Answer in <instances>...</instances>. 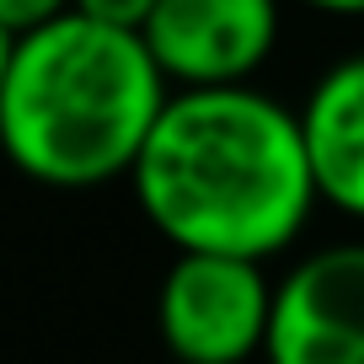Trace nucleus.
<instances>
[{"instance_id":"nucleus-5","label":"nucleus","mask_w":364,"mask_h":364,"mask_svg":"<svg viewBox=\"0 0 364 364\" xmlns=\"http://www.w3.org/2000/svg\"><path fill=\"white\" fill-rule=\"evenodd\" d=\"M139 38L171 86H241L279 43V0H156Z\"/></svg>"},{"instance_id":"nucleus-3","label":"nucleus","mask_w":364,"mask_h":364,"mask_svg":"<svg viewBox=\"0 0 364 364\" xmlns=\"http://www.w3.org/2000/svg\"><path fill=\"white\" fill-rule=\"evenodd\" d=\"M273 321V279L262 257L241 252H177L156 295V327L182 364L262 359Z\"/></svg>"},{"instance_id":"nucleus-9","label":"nucleus","mask_w":364,"mask_h":364,"mask_svg":"<svg viewBox=\"0 0 364 364\" xmlns=\"http://www.w3.org/2000/svg\"><path fill=\"white\" fill-rule=\"evenodd\" d=\"M300 6H311L321 16H364V0H300Z\"/></svg>"},{"instance_id":"nucleus-6","label":"nucleus","mask_w":364,"mask_h":364,"mask_svg":"<svg viewBox=\"0 0 364 364\" xmlns=\"http://www.w3.org/2000/svg\"><path fill=\"white\" fill-rule=\"evenodd\" d=\"M295 113L321 204L364 220V54L327 65Z\"/></svg>"},{"instance_id":"nucleus-7","label":"nucleus","mask_w":364,"mask_h":364,"mask_svg":"<svg viewBox=\"0 0 364 364\" xmlns=\"http://www.w3.org/2000/svg\"><path fill=\"white\" fill-rule=\"evenodd\" d=\"M65 11H75V0H0V27L11 38H22V33H33V27L65 16Z\"/></svg>"},{"instance_id":"nucleus-2","label":"nucleus","mask_w":364,"mask_h":364,"mask_svg":"<svg viewBox=\"0 0 364 364\" xmlns=\"http://www.w3.org/2000/svg\"><path fill=\"white\" fill-rule=\"evenodd\" d=\"M171 80L134 27L65 11L16 38L0 86V150L43 188L129 177Z\"/></svg>"},{"instance_id":"nucleus-1","label":"nucleus","mask_w":364,"mask_h":364,"mask_svg":"<svg viewBox=\"0 0 364 364\" xmlns=\"http://www.w3.org/2000/svg\"><path fill=\"white\" fill-rule=\"evenodd\" d=\"M134 198L177 252L279 257L321 204L300 113L241 86H177L139 150Z\"/></svg>"},{"instance_id":"nucleus-8","label":"nucleus","mask_w":364,"mask_h":364,"mask_svg":"<svg viewBox=\"0 0 364 364\" xmlns=\"http://www.w3.org/2000/svg\"><path fill=\"white\" fill-rule=\"evenodd\" d=\"M75 11L97 16V22H113V27H145L150 11H156V0H75Z\"/></svg>"},{"instance_id":"nucleus-10","label":"nucleus","mask_w":364,"mask_h":364,"mask_svg":"<svg viewBox=\"0 0 364 364\" xmlns=\"http://www.w3.org/2000/svg\"><path fill=\"white\" fill-rule=\"evenodd\" d=\"M11 48H16V38L0 27V86H6V65H11Z\"/></svg>"},{"instance_id":"nucleus-4","label":"nucleus","mask_w":364,"mask_h":364,"mask_svg":"<svg viewBox=\"0 0 364 364\" xmlns=\"http://www.w3.org/2000/svg\"><path fill=\"white\" fill-rule=\"evenodd\" d=\"M262 364H364V241H338L273 284Z\"/></svg>"}]
</instances>
